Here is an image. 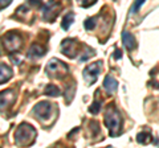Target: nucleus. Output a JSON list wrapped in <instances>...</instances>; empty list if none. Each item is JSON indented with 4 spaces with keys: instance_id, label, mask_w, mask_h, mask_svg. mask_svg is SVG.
<instances>
[{
    "instance_id": "nucleus-1",
    "label": "nucleus",
    "mask_w": 159,
    "mask_h": 148,
    "mask_svg": "<svg viewBox=\"0 0 159 148\" xmlns=\"http://www.w3.org/2000/svg\"><path fill=\"white\" fill-rule=\"evenodd\" d=\"M36 130L27 123H23L17 127V130L15 131V143L17 146H29L34 141L36 137Z\"/></svg>"
},
{
    "instance_id": "nucleus-2",
    "label": "nucleus",
    "mask_w": 159,
    "mask_h": 148,
    "mask_svg": "<svg viewBox=\"0 0 159 148\" xmlns=\"http://www.w3.org/2000/svg\"><path fill=\"white\" fill-rule=\"evenodd\" d=\"M105 124L109 128V131H110V136L116 137L117 135H119L121 127H122V118L117 110L109 107V110L106 111V115H105Z\"/></svg>"
},
{
    "instance_id": "nucleus-3",
    "label": "nucleus",
    "mask_w": 159,
    "mask_h": 148,
    "mask_svg": "<svg viewBox=\"0 0 159 148\" xmlns=\"http://www.w3.org/2000/svg\"><path fill=\"white\" fill-rule=\"evenodd\" d=\"M45 70L48 73V76H51L52 78H62V77L66 76L69 67H68L66 63H64L62 61L52 58V60L48 62Z\"/></svg>"
},
{
    "instance_id": "nucleus-4",
    "label": "nucleus",
    "mask_w": 159,
    "mask_h": 148,
    "mask_svg": "<svg viewBox=\"0 0 159 148\" xmlns=\"http://www.w3.org/2000/svg\"><path fill=\"white\" fill-rule=\"evenodd\" d=\"M3 44L8 52H16L17 49H20L23 44V40L20 37V34L15 32H8L6 36L3 37Z\"/></svg>"
},
{
    "instance_id": "nucleus-5",
    "label": "nucleus",
    "mask_w": 159,
    "mask_h": 148,
    "mask_svg": "<svg viewBox=\"0 0 159 148\" xmlns=\"http://www.w3.org/2000/svg\"><path fill=\"white\" fill-rule=\"evenodd\" d=\"M101 67H102V62L101 61H96L90 63L89 66H86L85 69H84V80H85L88 83H94L97 81L98 78V74L99 72H101Z\"/></svg>"
},
{
    "instance_id": "nucleus-6",
    "label": "nucleus",
    "mask_w": 159,
    "mask_h": 148,
    "mask_svg": "<svg viewBox=\"0 0 159 148\" xmlns=\"http://www.w3.org/2000/svg\"><path fill=\"white\" fill-rule=\"evenodd\" d=\"M60 13V4L56 0H49V2L43 7V16L45 20L53 21V19Z\"/></svg>"
},
{
    "instance_id": "nucleus-7",
    "label": "nucleus",
    "mask_w": 159,
    "mask_h": 148,
    "mask_svg": "<svg viewBox=\"0 0 159 148\" xmlns=\"http://www.w3.org/2000/svg\"><path fill=\"white\" fill-rule=\"evenodd\" d=\"M61 52L64 56H66L69 58H74L78 53V44L72 40V38H66L61 42Z\"/></svg>"
},
{
    "instance_id": "nucleus-8",
    "label": "nucleus",
    "mask_w": 159,
    "mask_h": 148,
    "mask_svg": "<svg viewBox=\"0 0 159 148\" xmlns=\"http://www.w3.org/2000/svg\"><path fill=\"white\" fill-rule=\"evenodd\" d=\"M52 111V103L51 102H40L36 106L33 107V112L36 114V116H39L40 119L45 120L51 115Z\"/></svg>"
},
{
    "instance_id": "nucleus-9",
    "label": "nucleus",
    "mask_w": 159,
    "mask_h": 148,
    "mask_svg": "<svg viewBox=\"0 0 159 148\" xmlns=\"http://www.w3.org/2000/svg\"><path fill=\"white\" fill-rule=\"evenodd\" d=\"M15 91L8 89V90H4L0 93V110H4V108L9 107L15 101Z\"/></svg>"
},
{
    "instance_id": "nucleus-10",
    "label": "nucleus",
    "mask_w": 159,
    "mask_h": 148,
    "mask_svg": "<svg viewBox=\"0 0 159 148\" xmlns=\"http://www.w3.org/2000/svg\"><path fill=\"white\" fill-rule=\"evenodd\" d=\"M122 42H123V45H125V48L127 49V50H133V49L137 48L135 38H134L133 34L130 32H127V31L122 32Z\"/></svg>"
},
{
    "instance_id": "nucleus-11",
    "label": "nucleus",
    "mask_w": 159,
    "mask_h": 148,
    "mask_svg": "<svg viewBox=\"0 0 159 148\" xmlns=\"http://www.w3.org/2000/svg\"><path fill=\"white\" fill-rule=\"evenodd\" d=\"M45 54V48H43L40 44H33L28 50V57L29 58H40Z\"/></svg>"
},
{
    "instance_id": "nucleus-12",
    "label": "nucleus",
    "mask_w": 159,
    "mask_h": 148,
    "mask_svg": "<svg viewBox=\"0 0 159 148\" xmlns=\"http://www.w3.org/2000/svg\"><path fill=\"white\" fill-rule=\"evenodd\" d=\"M103 87H105V90L109 94H111V93H114L118 89V82L111 76H106L105 80H103Z\"/></svg>"
},
{
    "instance_id": "nucleus-13",
    "label": "nucleus",
    "mask_w": 159,
    "mask_h": 148,
    "mask_svg": "<svg viewBox=\"0 0 159 148\" xmlns=\"http://www.w3.org/2000/svg\"><path fill=\"white\" fill-rule=\"evenodd\" d=\"M12 76H13L12 69L7 65H4V63H0V85H2L3 82L11 80Z\"/></svg>"
},
{
    "instance_id": "nucleus-14",
    "label": "nucleus",
    "mask_w": 159,
    "mask_h": 148,
    "mask_svg": "<svg viewBox=\"0 0 159 148\" xmlns=\"http://www.w3.org/2000/svg\"><path fill=\"white\" fill-rule=\"evenodd\" d=\"M151 140H152V137L148 132H139L137 136V141L139 144H148Z\"/></svg>"
},
{
    "instance_id": "nucleus-15",
    "label": "nucleus",
    "mask_w": 159,
    "mask_h": 148,
    "mask_svg": "<svg viewBox=\"0 0 159 148\" xmlns=\"http://www.w3.org/2000/svg\"><path fill=\"white\" fill-rule=\"evenodd\" d=\"M45 94L49 97H57L61 94V91H60V89L56 85H48L45 87Z\"/></svg>"
},
{
    "instance_id": "nucleus-16",
    "label": "nucleus",
    "mask_w": 159,
    "mask_h": 148,
    "mask_svg": "<svg viewBox=\"0 0 159 148\" xmlns=\"http://www.w3.org/2000/svg\"><path fill=\"white\" fill-rule=\"evenodd\" d=\"M73 21H74V15L73 13H68L65 17H64V20H62V23H61V27H62V29H69V27L73 24Z\"/></svg>"
},
{
    "instance_id": "nucleus-17",
    "label": "nucleus",
    "mask_w": 159,
    "mask_h": 148,
    "mask_svg": "<svg viewBox=\"0 0 159 148\" xmlns=\"http://www.w3.org/2000/svg\"><path fill=\"white\" fill-rule=\"evenodd\" d=\"M146 0H134V4H133V7H131V9H130V15H133V13H137L138 11H139V8H141V6L143 3H145Z\"/></svg>"
},
{
    "instance_id": "nucleus-18",
    "label": "nucleus",
    "mask_w": 159,
    "mask_h": 148,
    "mask_svg": "<svg viewBox=\"0 0 159 148\" xmlns=\"http://www.w3.org/2000/svg\"><path fill=\"white\" fill-rule=\"evenodd\" d=\"M99 110H101V103H99L98 101H94L93 105H90V107H89V112H92V114H98Z\"/></svg>"
},
{
    "instance_id": "nucleus-19",
    "label": "nucleus",
    "mask_w": 159,
    "mask_h": 148,
    "mask_svg": "<svg viewBox=\"0 0 159 148\" xmlns=\"http://www.w3.org/2000/svg\"><path fill=\"white\" fill-rule=\"evenodd\" d=\"M84 27H85L88 31H92V29H94V27H96V20H94V19H88V20H85V23H84Z\"/></svg>"
},
{
    "instance_id": "nucleus-20",
    "label": "nucleus",
    "mask_w": 159,
    "mask_h": 148,
    "mask_svg": "<svg viewBox=\"0 0 159 148\" xmlns=\"http://www.w3.org/2000/svg\"><path fill=\"white\" fill-rule=\"evenodd\" d=\"M12 0H0V8L2 7H7L8 4H11Z\"/></svg>"
},
{
    "instance_id": "nucleus-21",
    "label": "nucleus",
    "mask_w": 159,
    "mask_h": 148,
    "mask_svg": "<svg viewBox=\"0 0 159 148\" xmlns=\"http://www.w3.org/2000/svg\"><path fill=\"white\" fill-rule=\"evenodd\" d=\"M121 57H122V52L121 50H116V53H114V58L118 60V58H121Z\"/></svg>"
},
{
    "instance_id": "nucleus-22",
    "label": "nucleus",
    "mask_w": 159,
    "mask_h": 148,
    "mask_svg": "<svg viewBox=\"0 0 159 148\" xmlns=\"http://www.w3.org/2000/svg\"><path fill=\"white\" fill-rule=\"evenodd\" d=\"M29 3L33 4V6H41V2H40V0H29Z\"/></svg>"
}]
</instances>
